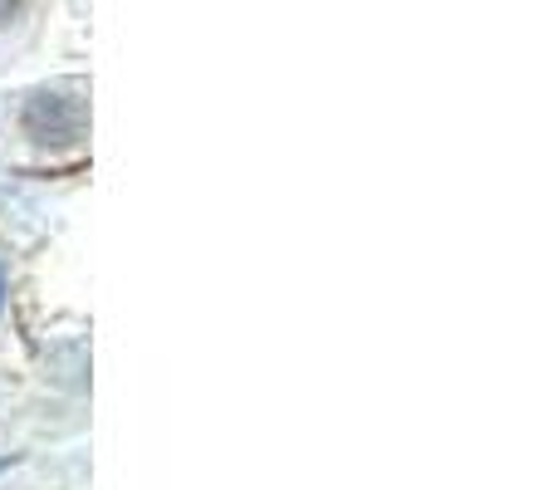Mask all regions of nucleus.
I'll return each instance as SVG.
<instances>
[{
    "mask_svg": "<svg viewBox=\"0 0 559 490\" xmlns=\"http://www.w3.org/2000/svg\"><path fill=\"white\" fill-rule=\"evenodd\" d=\"M15 10H20V0H0V25H5V20L15 15Z\"/></svg>",
    "mask_w": 559,
    "mask_h": 490,
    "instance_id": "2",
    "label": "nucleus"
},
{
    "mask_svg": "<svg viewBox=\"0 0 559 490\" xmlns=\"http://www.w3.org/2000/svg\"><path fill=\"white\" fill-rule=\"evenodd\" d=\"M20 128L39 147H79L88 133V84L79 79L39 84L20 108Z\"/></svg>",
    "mask_w": 559,
    "mask_h": 490,
    "instance_id": "1",
    "label": "nucleus"
},
{
    "mask_svg": "<svg viewBox=\"0 0 559 490\" xmlns=\"http://www.w3.org/2000/svg\"><path fill=\"white\" fill-rule=\"evenodd\" d=\"M0 309H5V265H0Z\"/></svg>",
    "mask_w": 559,
    "mask_h": 490,
    "instance_id": "3",
    "label": "nucleus"
}]
</instances>
